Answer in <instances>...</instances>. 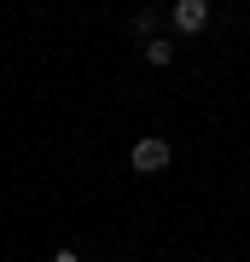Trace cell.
<instances>
[{
  "label": "cell",
  "mask_w": 250,
  "mask_h": 262,
  "mask_svg": "<svg viewBox=\"0 0 250 262\" xmlns=\"http://www.w3.org/2000/svg\"><path fill=\"white\" fill-rule=\"evenodd\" d=\"M169 158H175V151H169L163 134H140L134 151H128V163L140 169V175H157V169H169Z\"/></svg>",
  "instance_id": "6da1fadb"
},
{
  "label": "cell",
  "mask_w": 250,
  "mask_h": 262,
  "mask_svg": "<svg viewBox=\"0 0 250 262\" xmlns=\"http://www.w3.org/2000/svg\"><path fill=\"white\" fill-rule=\"evenodd\" d=\"M146 64H157V70H163V64H175V41L151 35V41H146Z\"/></svg>",
  "instance_id": "3957f363"
},
{
  "label": "cell",
  "mask_w": 250,
  "mask_h": 262,
  "mask_svg": "<svg viewBox=\"0 0 250 262\" xmlns=\"http://www.w3.org/2000/svg\"><path fill=\"white\" fill-rule=\"evenodd\" d=\"M157 24H163V18H157V12L146 6V12H140V18H134V35H146V41H151V35H157Z\"/></svg>",
  "instance_id": "277c9868"
},
{
  "label": "cell",
  "mask_w": 250,
  "mask_h": 262,
  "mask_svg": "<svg viewBox=\"0 0 250 262\" xmlns=\"http://www.w3.org/2000/svg\"><path fill=\"white\" fill-rule=\"evenodd\" d=\"M169 24H175L180 35H198V29L210 24V0H175V6H169Z\"/></svg>",
  "instance_id": "7a4b0ae2"
},
{
  "label": "cell",
  "mask_w": 250,
  "mask_h": 262,
  "mask_svg": "<svg viewBox=\"0 0 250 262\" xmlns=\"http://www.w3.org/2000/svg\"><path fill=\"white\" fill-rule=\"evenodd\" d=\"M53 262H82V256H76V251H58V256H53Z\"/></svg>",
  "instance_id": "5b68a950"
}]
</instances>
